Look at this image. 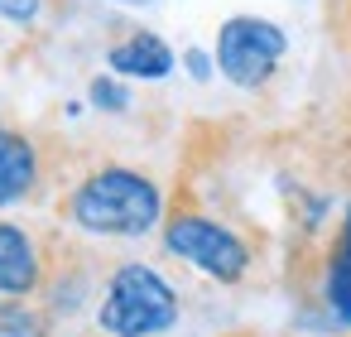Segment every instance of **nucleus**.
I'll use <instances>...</instances> for the list:
<instances>
[{
  "label": "nucleus",
  "instance_id": "1",
  "mask_svg": "<svg viewBox=\"0 0 351 337\" xmlns=\"http://www.w3.org/2000/svg\"><path fill=\"white\" fill-rule=\"evenodd\" d=\"M164 212V188L135 164H97L58 198V217L87 236H149Z\"/></svg>",
  "mask_w": 351,
  "mask_h": 337
},
{
  "label": "nucleus",
  "instance_id": "2",
  "mask_svg": "<svg viewBox=\"0 0 351 337\" xmlns=\"http://www.w3.org/2000/svg\"><path fill=\"white\" fill-rule=\"evenodd\" d=\"M178 289L145 260H125L106 275L101 303H97V332L101 337H164L178 323Z\"/></svg>",
  "mask_w": 351,
  "mask_h": 337
},
{
  "label": "nucleus",
  "instance_id": "3",
  "mask_svg": "<svg viewBox=\"0 0 351 337\" xmlns=\"http://www.w3.org/2000/svg\"><path fill=\"white\" fill-rule=\"evenodd\" d=\"M164 251L188 260L193 270H202L217 284H241L255 265V246L231 222H221L193 202H173L164 212Z\"/></svg>",
  "mask_w": 351,
  "mask_h": 337
},
{
  "label": "nucleus",
  "instance_id": "4",
  "mask_svg": "<svg viewBox=\"0 0 351 337\" xmlns=\"http://www.w3.org/2000/svg\"><path fill=\"white\" fill-rule=\"evenodd\" d=\"M289 54V34L260 15H231L217 30V73L241 92H265Z\"/></svg>",
  "mask_w": 351,
  "mask_h": 337
},
{
  "label": "nucleus",
  "instance_id": "5",
  "mask_svg": "<svg viewBox=\"0 0 351 337\" xmlns=\"http://www.w3.org/2000/svg\"><path fill=\"white\" fill-rule=\"evenodd\" d=\"M317 318L332 337L351 332V202L341 207L327 251H322V270H317Z\"/></svg>",
  "mask_w": 351,
  "mask_h": 337
},
{
  "label": "nucleus",
  "instance_id": "6",
  "mask_svg": "<svg viewBox=\"0 0 351 337\" xmlns=\"http://www.w3.org/2000/svg\"><path fill=\"white\" fill-rule=\"evenodd\" d=\"M49 279V251L15 222H0V294L5 299H39Z\"/></svg>",
  "mask_w": 351,
  "mask_h": 337
},
{
  "label": "nucleus",
  "instance_id": "7",
  "mask_svg": "<svg viewBox=\"0 0 351 337\" xmlns=\"http://www.w3.org/2000/svg\"><path fill=\"white\" fill-rule=\"evenodd\" d=\"M39 183H44V154H39L34 135L0 121V212L34 198Z\"/></svg>",
  "mask_w": 351,
  "mask_h": 337
},
{
  "label": "nucleus",
  "instance_id": "8",
  "mask_svg": "<svg viewBox=\"0 0 351 337\" xmlns=\"http://www.w3.org/2000/svg\"><path fill=\"white\" fill-rule=\"evenodd\" d=\"M106 63H111V73H121V78L164 82V78L173 73V49H169L159 34H149V30H130L125 39H116V44L106 49Z\"/></svg>",
  "mask_w": 351,
  "mask_h": 337
},
{
  "label": "nucleus",
  "instance_id": "9",
  "mask_svg": "<svg viewBox=\"0 0 351 337\" xmlns=\"http://www.w3.org/2000/svg\"><path fill=\"white\" fill-rule=\"evenodd\" d=\"M0 337H53V318L44 303L0 294Z\"/></svg>",
  "mask_w": 351,
  "mask_h": 337
},
{
  "label": "nucleus",
  "instance_id": "10",
  "mask_svg": "<svg viewBox=\"0 0 351 337\" xmlns=\"http://www.w3.org/2000/svg\"><path fill=\"white\" fill-rule=\"evenodd\" d=\"M327 34L351 54V0H327Z\"/></svg>",
  "mask_w": 351,
  "mask_h": 337
},
{
  "label": "nucleus",
  "instance_id": "11",
  "mask_svg": "<svg viewBox=\"0 0 351 337\" xmlns=\"http://www.w3.org/2000/svg\"><path fill=\"white\" fill-rule=\"evenodd\" d=\"M92 106H101V111H125L130 97H125V87L111 82V78H92Z\"/></svg>",
  "mask_w": 351,
  "mask_h": 337
},
{
  "label": "nucleus",
  "instance_id": "12",
  "mask_svg": "<svg viewBox=\"0 0 351 337\" xmlns=\"http://www.w3.org/2000/svg\"><path fill=\"white\" fill-rule=\"evenodd\" d=\"M39 5H44V0H0V20H10V25H34V20H39Z\"/></svg>",
  "mask_w": 351,
  "mask_h": 337
},
{
  "label": "nucleus",
  "instance_id": "13",
  "mask_svg": "<svg viewBox=\"0 0 351 337\" xmlns=\"http://www.w3.org/2000/svg\"><path fill=\"white\" fill-rule=\"evenodd\" d=\"M188 73H193L197 82H207V78H212V63H207V54H202V49H188Z\"/></svg>",
  "mask_w": 351,
  "mask_h": 337
},
{
  "label": "nucleus",
  "instance_id": "14",
  "mask_svg": "<svg viewBox=\"0 0 351 337\" xmlns=\"http://www.w3.org/2000/svg\"><path fill=\"white\" fill-rule=\"evenodd\" d=\"M111 5H154V0H111Z\"/></svg>",
  "mask_w": 351,
  "mask_h": 337
},
{
  "label": "nucleus",
  "instance_id": "15",
  "mask_svg": "<svg viewBox=\"0 0 351 337\" xmlns=\"http://www.w3.org/2000/svg\"><path fill=\"white\" fill-rule=\"evenodd\" d=\"M221 337H255L250 327H236V332H221Z\"/></svg>",
  "mask_w": 351,
  "mask_h": 337
}]
</instances>
